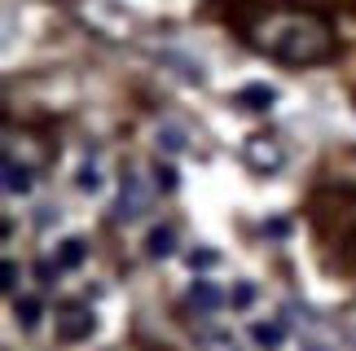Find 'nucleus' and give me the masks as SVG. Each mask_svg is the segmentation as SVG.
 I'll return each mask as SVG.
<instances>
[{"mask_svg":"<svg viewBox=\"0 0 356 351\" xmlns=\"http://www.w3.org/2000/svg\"><path fill=\"white\" fill-rule=\"evenodd\" d=\"M251 40L259 53H268L273 62L286 66H312L334 53V35L317 13H273V18L255 22Z\"/></svg>","mask_w":356,"mask_h":351,"instance_id":"1","label":"nucleus"},{"mask_svg":"<svg viewBox=\"0 0 356 351\" xmlns=\"http://www.w3.org/2000/svg\"><path fill=\"white\" fill-rule=\"evenodd\" d=\"M246 163H251L255 171H264V176H273V171H282L286 167V145L277 141V137H268V132H255V137H246Z\"/></svg>","mask_w":356,"mask_h":351,"instance_id":"2","label":"nucleus"},{"mask_svg":"<svg viewBox=\"0 0 356 351\" xmlns=\"http://www.w3.org/2000/svg\"><path fill=\"white\" fill-rule=\"evenodd\" d=\"M149 211V189L141 176H123V185H119V202H115V220L119 224H136L141 215Z\"/></svg>","mask_w":356,"mask_h":351,"instance_id":"3","label":"nucleus"},{"mask_svg":"<svg viewBox=\"0 0 356 351\" xmlns=\"http://www.w3.org/2000/svg\"><path fill=\"white\" fill-rule=\"evenodd\" d=\"M92 329H97L92 307H66L58 316V343H84V339H92Z\"/></svg>","mask_w":356,"mask_h":351,"instance_id":"4","label":"nucleus"},{"mask_svg":"<svg viewBox=\"0 0 356 351\" xmlns=\"http://www.w3.org/2000/svg\"><path fill=\"white\" fill-rule=\"evenodd\" d=\"M251 343L259 347V351H282L286 347V339H291V329H286V320L282 316H259V320H251Z\"/></svg>","mask_w":356,"mask_h":351,"instance_id":"5","label":"nucleus"},{"mask_svg":"<svg viewBox=\"0 0 356 351\" xmlns=\"http://www.w3.org/2000/svg\"><path fill=\"white\" fill-rule=\"evenodd\" d=\"M31 189H35V167L18 163L13 154H5V194L9 198H26Z\"/></svg>","mask_w":356,"mask_h":351,"instance_id":"6","label":"nucleus"},{"mask_svg":"<svg viewBox=\"0 0 356 351\" xmlns=\"http://www.w3.org/2000/svg\"><path fill=\"white\" fill-rule=\"evenodd\" d=\"M154 145H159V154H168V158H176V154H185L189 150V132L181 128V123H159L154 128Z\"/></svg>","mask_w":356,"mask_h":351,"instance_id":"7","label":"nucleus"},{"mask_svg":"<svg viewBox=\"0 0 356 351\" xmlns=\"http://www.w3.org/2000/svg\"><path fill=\"white\" fill-rule=\"evenodd\" d=\"M84 259H88V241L84 237H62L58 250H53V264H58L62 273H75Z\"/></svg>","mask_w":356,"mask_h":351,"instance_id":"8","label":"nucleus"},{"mask_svg":"<svg viewBox=\"0 0 356 351\" xmlns=\"http://www.w3.org/2000/svg\"><path fill=\"white\" fill-rule=\"evenodd\" d=\"M189 303H194L202 316H211V312H216V307H220V303H229V294H220V290H216V281L198 277L194 286H189Z\"/></svg>","mask_w":356,"mask_h":351,"instance_id":"9","label":"nucleus"},{"mask_svg":"<svg viewBox=\"0 0 356 351\" xmlns=\"http://www.w3.org/2000/svg\"><path fill=\"white\" fill-rule=\"evenodd\" d=\"M176 255V228L172 224H154L145 237V259H172Z\"/></svg>","mask_w":356,"mask_h":351,"instance_id":"10","label":"nucleus"},{"mask_svg":"<svg viewBox=\"0 0 356 351\" xmlns=\"http://www.w3.org/2000/svg\"><path fill=\"white\" fill-rule=\"evenodd\" d=\"M40 316H44V303H40V294H13V320H18L22 329H35Z\"/></svg>","mask_w":356,"mask_h":351,"instance_id":"11","label":"nucleus"},{"mask_svg":"<svg viewBox=\"0 0 356 351\" xmlns=\"http://www.w3.org/2000/svg\"><path fill=\"white\" fill-rule=\"evenodd\" d=\"M273 101H277V88L268 84H246L238 92V105H246V110H273Z\"/></svg>","mask_w":356,"mask_h":351,"instance_id":"12","label":"nucleus"},{"mask_svg":"<svg viewBox=\"0 0 356 351\" xmlns=\"http://www.w3.org/2000/svg\"><path fill=\"white\" fill-rule=\"evenodd\" d=\"M102 163L97 158H84V163H79V171H75V189L79 194H102Z\"/></svg>","mask_w":356,"mask_h":351,"instance_id":"13","label":"nucleus"},{"mask_svg":"<svg viewBox=\"0 0 356 351\" xmlns=\"http://www.w3.org/2000/svg\"><path fill=\"white\" fill-rule=\"evenodd\" d=\"M198 347H202V351H238V339H234L229 329L202 325V329H198Z\"/></svg>","mask_w":356,"mask_h":351,"instance_id":"14","label":"nucleus"},{"mask_svg":"<svg viewBox=\"0 0 356 351\" xmlns=\"http://www.w3.org/2000/svg\"><path fill=\"white\" fill-rule=\"evenodd\" d=\"M251 303H255V286L251 281H234L229 286V307L234 312H251Z\"/></svg>","mask_w":356,"mask_h":351,"instance_id":"15","label":"nucleus"},{"mask_svg":"<svg viewBox=\"0 0 356 351\" xmlns=\"http://www.w3.org/2000/svg\"><path fill=\"white\" fill-rule=\"evenodd\" d=\"M149 171H154V189H159V194H176L181 176H176V167H172V163H163V158H159V163L149 167Z\"/></svg>","mask_w":356,"mask_h":351,"instance_id":"16","label":"nucleus"},{"mask_svg":"<svg viewBox=\"0 0 356 351\" xmlns=\"http://www.w3.org/2000/svg\"><path fill=\"white\" fill-rule=\"evenodd\" d=\"M216 264H220L216 250H189V268H194V273H198V268H216Z\"/></svg>","mask_w":356,"mask_h":351,"instance_id":"17","label":"nucleus"},{"mask_svg":"<svg viewBox=\"0 0 356 351\" xmlns=\"http://www.w3.org/2000/svg\"><path fill=\"white\" fill-rule=\"evenodd\" d=\"M5 281H0V286H5V294H18V277H22V268L13 264V259H5V273H0Z\"/></svg>","mask_w":356,"mask_h":351,"instance_id":"18","label":"nucleus"}]
</instances>
